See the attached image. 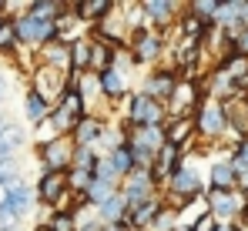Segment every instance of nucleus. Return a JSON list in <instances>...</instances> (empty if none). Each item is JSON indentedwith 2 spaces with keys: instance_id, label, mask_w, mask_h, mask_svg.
Here are the masks:
<instances>
[{
  "instance_id": "29",
  "label": "nucleus",
  "mask_w": 248,
  "mask_h": 231,
  "mask_svg": "<svg viewBox=\"0 0 248 231\" xmlns=\"http://www.w3.org/2000/svg\"><path fill=\"white\" fill-rule=\"evenodd\" d=\"M0 185L10 191V188H17V168H14V161L10 157H3L0 161Z\"/></svg>"
},
{
  "instance_id": "23",
  "label": "nucleus",
  "mask_w": 248,
  "mask_h": 231,
  "mask_svg": "<svg viewBox=\"0 0 248 231\" xmlns=\"http://www.w3.org/2000/svg\"><path fill=\"white\" fill-rule=\"evenodd\" d=\"M108 161H111V168H114L118 181H121V178H127V174L134 171V157H131V151H127V144H121V148H114V151L108 154Z\"/></svg>"
},
{
  "instance_id": "30",
  "label": "nucleus",
  "mask_w": 248,
  "mask_h": 231,
  "mask_svg": "<svg viewBox=\"0 0 248 231\" xmlns=\"http://www.w3.org/2000/svg\"><path fill=\"white\" fill-rule=\"evenodd\" d=\"M215 228H218V221H215L208 211H202V215L191 221V231H215Z\"/></svg>"
},
{
  "instance_id": "35",
  "label": "nucleus",
  "mask_w": 248,
  "mask_h": 231,
  "mask_svg": "<svg viewBox=\"0 0 248 231\" xmlns=\"http://www.w3.org/2000/svg\"><path fill=\"white\" fill-rule=\"evenodd\" d=\"M37 231H47V225H41V228H37Z\"/></svg>"
},
{
  "instance_id": "21",
  "label": "nucleus",
  "mask_w": 248,
  "mask_h": 231,
  "mask_svg": "<svg viewBox=\"0 0 248 231\" xmlns=\"http://www.w3.org/2000/svg\"><path fill=\"white\" fill-rule=\"evenodd\" d=\"M24 114H27V121H31L34 127H41L44 121H47V114H50V104L44 101L37 91H27V97H24Z\"/></svg>"
},
{
  "instance_id": "1",
  "label": "nucleus",
  "mask_w": 248,
  "mask_h": 231,
  "mask_svg": "<svg viewBox=\"0 0 248 231\" xmlns=\"http://www.w3.org/2000/svg\"><path fill=\"white\" fill-rule=\"evenodd\" d=\"M168 121V111L165 104L144 97L141 91L127 97V111H124V127L127 131H141V127H165Z\"/></svg>"
},
{
  "instance_id": "15",
  "label": "nucleus",
  "mask_w": 248,
  "mask_h": 231,
  "mask_svg": "<svg viewBox=\"0 0 248 231\" xmlns=\"http://www.w3.org/2000/svg\"><path fill=\"white\" fill-rule=\"evenodd\" d=\"M97 84H101V97L108 101H124L127 97V74L118 71V67H108L97 74Z\"/></svg>"
},
{
  "instance_id": "34",
  "label": "nucleus",
  "mask_w": 248,
  "mask_h": 231,
  "mask_svg": "<svg viewBox=\"0 0 248 231\" xmlns=\"http://www.w3.org/2000/svg\"><path fill=\"white\" fill-rule=\"evenodd\" d=\"M0 91H3V74H0Z\"/></svg>"
},
{
  "instance_id": "2",
  "label": "nucleus",
  "mask_w": 248,
  "mask_h": 231,
  "mask_svg": "<svg viewBox=\"0 0 248 231\" xmlns=\"http://www.w3.org/2000/svg\"><path fill=\"white\" fill-rule=\"evenodd\" d=\"M10 24H14V34H17V44L20 47H31V50H41L47 44H54L57 37V24H44L37 17H31L27 10H20L17 17H10Z\"/></svg>"
},
{
  "instance_id": "4",
  "label": "nucleus",
  "mask_w": 248,
  "mask_h": 231,
  "mask_svg": "<svg viewBox=\"0 0 248 231\" xmlns=\"http://www.w3.org/2000/svg\"><path fill=\"white\" fill-rule=\"evenodd\" d=\"M195 121V134H202V138H221L225 131H228V114H225V104H218V101H202L198 104V111L191 114Z\"/></svg>"
},
{
  "instance_id": "10",
  "label": "nucleus",
  "mask_w": 248,
  "mask_h": 231,
  "mask_svg": "<svg viewBox=\"0 0 248 231\" xmlns=\"http://www.w3.org/2000/svg\"><path fill=\"white\" fill-rule=\"evenodd\" d=\"M141 14L151 20V31H158V27H171V24H178L181 7L171 3V0H144V3H141Z\"/></svg>"
},
{
  "instance_id": "18",
  "label": "nucleus",
  "mask_w": 248,
  "mask_h": 231,
  "mask_svg": "<svg viewBox=\"0 0 248 231\" xmlns=\"http://www.w3.org/2000/svg\"><path fill=\"white\" fill-rule=\"evenodd\" d=\"M67 50H71V77L87 74V64H91V37H71Z\"/></svg>"
},
{
  "instance_id": "5",
  "label": "nucleus",
  "mask_w": 248,
  "mask_h": 231,
  "mask_svg": "<svg viewBox=\"0 0 248 231\" xmlns=\"http://www.w3.org/2000/svg\"><path fill=\"white\" fill-rule=\"evenodd\" d=\"M41 161H44V171L67 174L71 171V161H74V141L67 134H57V138L41 141Z\"/></svg>"
},
{
  "instance_id": "13",
  "label": "nucleus",
  "mask_w": 248,
  "mask_h": 231,
  "mask_svg": "<svg viewBox=\"0 0 248 231\" xmlns=\"http://www.w3.org/2000/svg\"><path fill=\"white\" fill-rule=\"evenodd\" d=\"M27 204H31V191L27 188H10V191H3V201H0V221L3 225H10V221H17L24 211H27Z\"/></svg>"
},
{
  "instance_id": "12",
  "label": "nucleus",
  "mask_w": 248,
  "mask_h": 231,
  "mask_svg": "<svg viewBox=\"0 0 248 231\" xmlns=\"http://www.w3.org/2000/svg\"><path fill=\"white\" fill-rule=\"evenodd\" d=\"M158 211H161V194H158V198H148V201H141V204H134V208H127L124 225H127V231H148Z\"/></svg>"
},
{
  "instance_id": "17",
  "label": "nucleus",
  "mask_w": 248,
  "mask_h": 231,
  "mask_svg": "<svg viewBox=\"0 0 248 231\" xmlns=\"http://www.w3.org/2000/svg\"><path fill=\"white\" fill-rule=\"evenodd\" d=\"M208 178H211V185H208V188H215V191H232V188L238 185V171H235V164H232V161H215Z\"/></svg>"
},
{
  "instance_id": "28",
  "label": "nucleus",
  "mask_w": 248,
  "mask_h": 231,
  "mask_svg": "<svg viewBox=\"0 0 248 231\" xmlns=\"http://www.w3.org/2000/svg\"><path fill=\"white\" fill-rule=\"evenodd\" d=\"M17 50H20V44H17L14 24H10V17H7L3 27H0V54H17Z\"/></svg>"
},
{
  "instance_id": "33",
  "label": "nucleus",
  "mask_w": 248,
  "mask_h": 231,
  "mask_svg": "<svg viewBox=\"0 0 248 231\" xmlns=\"http://www.w3.org/2000/svg\"><path fill=\"white\" fill-rule=\"evenodd\" d=\"M101 231H127V225H124V221H121V225H104Z\"/></svg>"
},
{
  "instance_id": "11",
  "label": "nucleus",
  "mask_w": 248,
  "mask_h": 231,
  "mask_svg": "<svg viewBox=\"0 0 248 231\" xmlns=\"http://www.w3.org/2000/svg\"><path fill=\"white\" fill-rule=\"evenodd\" d=\"M101 127H104V117L97 114H84L74 127H71V141L74 148H97V138H101Z\"/></svg>"
},
{
  "instance_id": "27",
  "label": "nucleus",
  "mask_w": 248,
  "mask_h": 231,
  "mask_svg": "<svg viewBox=\"0 0 248 231\" xmlns=\"http://www.w3.org/2000/svg\"><path fill=\"white\" fill-rule=\"evenodd\" d=\"M97 148H74V161H71V168H81V171H94V164H97Z\"/></svg>"
},
{
  "instance_id": "8",
  "label": "nucleus",
  "mask_w": 248,
  "mask_h": 231,
  "mask_svg": "<svg viewBox=\"0 0 248 231\" xmlns=\"http://www.w3.org/2000/svg\"><path fill=\"white\" fill-rule=\"evenodd\" d=\"M174 87H178V71L174 67H158V71H151V74L144 77L141 94L151 97V101H158V104H168V97L174 94Z\"/></svg>"
},
{
  "instance_id": "14",
  "label": "nucleus",
  "mask_w": 248,
  "mask_h": 231,
  "mask_svg": "<svg viewBox=\"0 0 248 231\" xmlns=\"http://www.w3.org/2000/svg\"><path fill=\"white\" fill-rule=\"evenodd\" d=\"M67 7H71L74 20H81V24H101L114 10L111 0H81V3H67Z\"/></svg>"
},
{
  "instance_id": "22",
  "label": "nucleus",
  "mask_w": 248,
  "mask_h": 231,
  "mask_svg": "<svg viewBox=\"0 0 248 231\" xmlns=\"http://www.w3.org/2000/svg\"><path fill=\"white\" fill-rule=\"evenodd\" d=\"M54 108H64V111H67V114L74 117V121H81V117L87 114V104H84V97H81V94H78L74 80H71V87H67V91L61 94V101H57Z\"/></svg>"
},
{
  "instance_id": "25",
  "label": "nucleus",
  "mask_w": 248,
  "mask_h": 231,
  "mask_svg": "<svg viewBox=\"0 0 248 231\" xmlns=\"http://www.w3.org/2000/svg\"><path fill=\"white\" fill-rule=\"evenodd\" d=\"M198 24H205V27H211V20H215V10H218V3L215 0H195V3H188L185 7Z\"/></svg>"
},
{
  "instance_id": "3",
  "label": "nucleus",
  "mask_w": 248,
  "mask_h": 231,
  "mask_svg": "<svg viewBox=\"0 0 248 231\" xmlns=\"http://www.w3.org/2000/svg\"><path fill=\"white\" fill-rule=\"evenodd\" d=\"M127 54L134 64H155L161 54H165V37L161 31H151V27H141L127 37Z\"/></svg>"
},
{
  "instance_id": "31",
  "label": "nucleus",
  "mask_w": 248,
  "mask_h": 231,
  "mask_svg": "<svg viewBox=\"0 0 248 231\" xmlns=\"http://www.w3.org/2000/svg\"><path fill=\"white\" fill-rule=\"evenodd\" d=\"M235 188H238V191H248V168L238 171V185H235Z\"/></svg>"
},
{
  "instance_id": "16",
  "label": "nucleus",
  "mask_w": 248,
  "mask_h": 231,
  "mask_svg": "<svg viewBox=\"0 0 248 231\" xmlns=\"http://www.w3.org/2000/svg\"><path fill=\"white\" fill-rule=\"evenodd\" d=\"M191 138H195V121L191 117H168L165 121V141L168 144L185 148V144H191Z\"/></svg>"
},
{
  "instance_id": "9",
  "label": "nucleus",
  "mask_w": 248,
  "mask_h": 231,
  "mask_svg": "<svg viewBox=\"0 0 248 231\" xmlns=\"http://www.w3.org/2000/svg\"><path fill=\"white\" fill-rule=\"evenodd\" d=\"M67 178L64 174H57V171H44V178L37 181V198H41V204H47L50 211H57L61 208V201L67 198Z\"/></svg>"
},
{
  "instance_id": "7",
  "label": "nucleus",
  "mask_w": 248,
  "mask_h": 231,
  "mask_svg": "<svg viewBox=\"0 0 248 231\" xmlns=\"http://www.w3.org/2000/svg\"><path fill=\"white\" fill-rule=\"evenodd\" d=\"M165 191L171 194H178V198H185V201H195V198H202L205 194V181H202V174L185 161L171 178H168V185H165Z\"/></svg>"
},
{
  "instance_id": "32",
  "label": "nucleus",
  "mask_w": 248,
  "mask_h": 231,
  "mask_svg": "<svg viewBox=\"0 0 248 231\" xmlns=\"http://www.w3.org/2000/svg\"><path fill=\"white\" fill-rule=\"evenodd\" d=\"M215 231H245V228H242V225H218Z\"/></svg>"
},
{
  "instance_id": "6",
  "label": "nucleus",
  "mask_w": 248,
  "mask_h": 231,
  "mask_svg": "<svg viewBox=\"0 0 248 231\" xmlns=\"http://www.w3.org/2000/svg\"><path fill=\"white\" fill-rule=\"evenodd\" d=\"M118 194L124 198V204L127 208H134V204H141V201H148V198H158V188H155V181H151V174L148 171H131L127 178L118 181Z\"/></svg>"
},
{
  "instance_id": "24",
  "label": "nucleus",
  "mask_w": 248,
  "mask_h": 231,
  "mask_svg": "<svg viewBox=\"0 0 248 231\" xmlns=\"http://www.w3.org/2000/svg\"><path fill=\"white\" fill-rule=\"evenodd\" d=\"M114 191H118V185H104V181H91V185H87V191H84L81 198H84V204H94V208H101V204H104V201H108V198H111Z\"/></svg>"
},
{
  "instance_id": "20",
  "label": "nucleus",
  "mask_w": 248,
  "mask_h": 231,
  "mask_svg": "<svg viewBox=\"0 0 248 231\" xmlns=\"http://www.w3.org/2000/svg\"><path fill=\"white\" fill-rule=\"evenodd\" d=\"M24 10H27L31 17L44 20V24H54L57 17H64V14H67V3H54V0H34V3H27Z\"/></svg>"
},
{
  "instance_id": "19",
  "label": "nucleus",
  "mask_w": 248,
  "mask_h": 231,
  "mask_svg": "<svg viewBox=\"0 0 248 231\" xmlns=\"http://www.w3.org/2000/svg\"><path fill=\"white\" fill-rule=\"evenodd\" d=\"M124 215H127V204H124V198L118 191L97 208V221H101V225H121Z\"/></svg>"
},
{
  "instance_id": "26",
  "label": "nucleus",
  "mask_w": 248,
  "mask_h": 231,
  "mask_svg": "<svg viewBox=\"0 0 248 231\" xmlns=\"http://www.w3.org/2000/svg\"><path fill=\"white\" fill-rule=\"evenodd\" d=\"M47 231H78V215L71 211H54L47 218Z\"/></svg>"
}]
</instances>
